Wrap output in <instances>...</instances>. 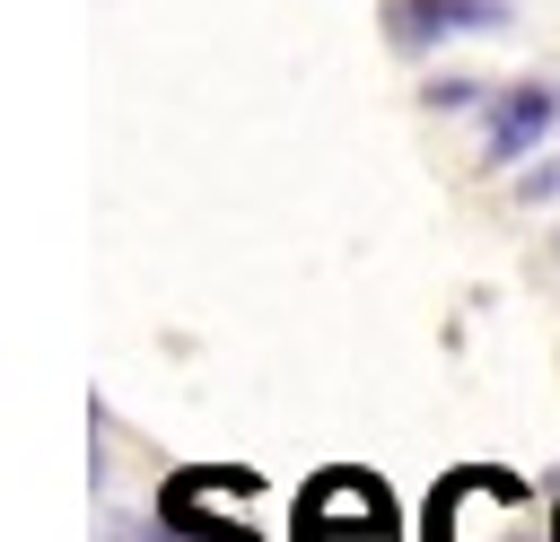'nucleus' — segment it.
<instances>
[{"mask_svg": "<svg viewBox=\"0 0 560 542\" xmlns=\"http://www.w3.org/2000/svg\"><path fill=\"white\" fill-rule=\"evenodd\" d=\"M420 96H429V105H446V114H455V105H472V96H481V79H429V87H420Z\"/></svg>", "mask_w": 560, "mask_h": 542, "instance_id": "nucleus-7", "label": "nucleus"}, {"mask_svg": "<svg viewBox=\"0 0 560 542\" xmlns=\"http://www.w3.org/2000/svg\"><path fill=\"white\" fill-rule=\"evenodd\" d=\"M516 201H560V157L525 166V175H516Z\"/></svg>", "mask_w": 560, "mask_h": 542, "instance_id": "nucleus-6", "label": "nucleus"}, {"mask_svg": "<svg viewBox=\"0 0 560 542\" xmlns=\"http://www.w3.org/2000/svg\"><path fill=\"white\" fill-rule=\"evenodd\" d=\"M551 542H560V507H551Z\"/></svg>", "mask_w": 560, "mask_h": 542, "instance_id": "nucleus-8", "label": "nucleus"}, {"mask_svg": "<svg viewBox=\"0 0 560 542\" xmlns=\"http://www.w3.org/2000/svg\"><path fill=\"white\" fill-rule=\"evenodd\" d=\"M201 498H210V463L175 472V481L158 490V533H166V542H254L236 516H219V507H201Z\"/></svg>", "mask_w": 560, "mask_h": 542, "instance_id": "nucleus-5", "label": "nucleus"}, {"mask_svg": "<svg viewBox=\"0 0 560 542\" xmlns=\"http://www.w3.org/2000/svg\"><path fill=\"white\" fill-rule=\"evenodd\" d=\"M542 131H560V87H551V79H516V87H499L490 114H481V157H490V166H516Z\"/></svg>", "mask_w": 560, "mask_h": 542, "instance_id": "nucleus-3", "label": "nucleus"}, {"mask_svg": "<svg viewBox=\"0 0 560 542\" xmlns=\"http://www.w3.org/2000/svg\"><path fill=\"white\" fill-rule=\"evenodd\" d=\"M516 9L508 0H394L385 9V35L402 52H429V44H455V35H499Z\"/></svg>", "mask_w": 560, "mask_h": 542, "instance_id": "nucleus-4", "label": "nucleus"}, {"mask_svg": "<svg viewBox=\"0 0 560 542\" xmlns=\"http://www.w3.org/2000/svg\"><path fill=\"white\" fill-rule=\"evenodd\" d=\"M508 507H525V481L499 463H464L429 490V542H508Z\"/></svg>", "mask_w": 560, "mask_h": 542, "instance_id": "nucleus-2", "label": "nucleus"}, {"mask_svg": "<svg viewBox=\"0 0 560 542\" xmlns=\"http://www.w3.org/2000/svg\"><path fill=\"white\" fill-rule=\"evenodd\" d=\"M394 533H402V507H394V490H385L376 472H359V463L315 472L306 498H298V542H394Z\"/></svg>", "mask_w": 560, "mask_h": 542, "instance_id": "nucleus-1", "label": "nucleus"}]
</instances>
